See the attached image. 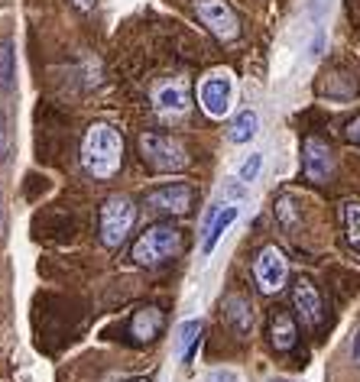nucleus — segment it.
<instances>
[{
	"label": "nucleus",
	"instance_id": "nucleus-1",
	"mask_svg": "<svg viewBox=\"0 0 360 382\" xmlns=\"http://www.w3.org/2000/svg\"><path fill=\"white\" fill-rule=\"evenodd\" d=\"M82 169L95 181H111L124 169V137L111 123H91L82 137Z\"/></svg>",
	"mask_w": 360,
	"mask_h": 382
},
{
	"label": "nucleus",
	"instance_id": "nucleus-2",
	"mask_svg": "<svg viewBox=\"0 0 360 382\" xmlns=\"http://www.w3.org/2000/svg\"><path fill=\"white\" fill-rule=\"evenodd\" d=\"M185 250V234H182L176 223H149L146 230L133 240V263L143 269H156V265L169 263Z\"/></svg>",
	"mask_w": 360,
	"mask_h": 382
},
{
	"label": "nucleus",
	"instance_id": "nucleus-3",
	"mask_svg": "<svg viewBox=\"0 0 360 382\" xmlns=\"http://www.w3.org/2000/svg\"><path fill=\"white\" fill-rule=\"evenodd\" d=\"M140 159L143 165L159 175H176V172L189 169V149L179 137H169V133H140L137 139Z\"/></svg>",
	"mask_w": 360,
	"mask_h": 382
},
{
	"label": "nucleus",
	"instance_id": "nucleus-4",
	"mask_svg": "<svg viewBox=\"0 0 360 382\" xmlns=\"http://www.w3.org/2000/svg\"><path fill=\"white\" fill-rule=\"evenodd\" d=\"M133 223H137V204L130 194L104 198L101 211H97V237L107 250H120L127 243V237L133 234Z\"/></svg>",
	"mask_w": 360,
	"mask_h": 382
},
{
	"label": "nucleus",
	"instance_id": "nucleus-5",
	"mask_svg": "<svg viewBox=\"0 0 360 382\" xmlns=\"http://www.w3.org/2000/svg\"><path fill=\"white\" fill-rule=\"evenodd\" d=\"M254 282L263 295L283 292L289 282V259L276 243H266L254 259Z\"/></svg>",
	"mask_w": 360,
	"mask_h": 382
},
{
	"label": "nucleus",
	"instance_id": "nucleus-6",
	"mask_svg": "<svg viewBox=\"0 0 360 382\" xmlns=\"http://www.w3.org/2000/svg\"><path fill=\"white\" fill-rule=\"evenodd\" d=\"M198 104L202 110L208 114L211 120H221L231 114V104H234V78L231 72H208L198 85Z\"/></svg>",
	"mask_w": 360,
	"mask_h": 382
},
{
	"label": "nucleus",
	"instance_id": "nucleus-7",
	"mask_svg": "<svg viewBox=\"0 0 360 382\" xmlns=\"http://www.w3.org/2000/svg\"><path fill=\"white\" fill-rule=\"evenodd\" d=\"M146 208L162 217H185L195 208V188L189 181H169L146 191Z\"/></svg>",
	"mask_w": 360,
	"mask_h": 382
},
{
	"label": "nucleus",
	"instance_id": "nucleus-8",
	"mask_svg": "<svg viewBox=\"0 0 360 382\" xmlns=\"http://www.w3.org/2000/svg\"><path fill=\"white\" fill-rule=\"evenodd\" d=\"M195 13L218 43H234L240 36V20L227 0H195Z\"/></svg>",
	"mask_w": 360,
	"mask_h": 382
},
{
	"label": "nucleus",
	"instance_id": "nucleus-9",
	"mask_svg": "<svg viewBox=\"0 0 360 382\" xmlns=\"http://www.w3.org/2000/svg\"><path fill=\"white\" fill-rule=\"evenodd\" d=\"M292 311H296V321L305 330H321V324H325V301H321V292L315 288L312 279L299 276L292 282Z\"/></svg>",
	"mask_w": 360,
	"mask_h": 382
},
{
	"label": "nucleus",
	"instance_id": "nucleus-10",
	"mask_svg": "<svg viewBox=\"0 0 360 382\" xmlns=\"http://www.w3.org/2000/svg\"><path fill=\"white\" fill-rule=\"evenodd\" d=\"M302 172L308 181H328L334 175V152L321 137H305L302 143Z\"/></svg>",
	"mask_w": 360,
	"mask_h": 382
},
{
	"label": "nucleus",
	"instance_id": "nucleus-11",
	"mask_svg": "<svg viewBox=\"0 0 360 382\" xmlns=\"http://www.w3.org/2000/svg\"><path fill=\"white\" fill-rule=\"evenodd\" d=\"M224 324L237 337H250L254 334V305H250V298L240 295V292L224 298Z\"/></svg>",
	"mask_w": 360,
	"mask_h": 382
},
{
	"label": "nucleus",
	"instance_id": "nucleus-12",
	"mask_svg": "<svg viewBox=\"0 0 360 382\" xmlns=\"http://www.w3.org/2000/svg\"><path fill=\"white\" fill-rule=\"evenodd\" d=\"M269 343L276 353H289L299 343V321L286 308H276L269 314Z\"/></svg>",
	"mask_w": 360,
	"mask_h": 382
},
{
	"label": "nucleus",
	"instance_id": "nucleus-13",
	"mask_svg": "<svg viewBox=\"0 0 360 382\" xmlns=\"http://www.w3.org/2000/svg\"><path fill=\"white\" fill-rule=\"evenodd\" d=\"M162 324H166V314L156 305H146V308L133 311V318H130V340L133 343H153L162 334Z\"/></svg>",
	"mask_w": 360,
	"mask_h": 382
},
{
	"label": "nucleus",
	"instance_id": "nucleus-14",
	"mask_svg": "<svg viewBox=\"0 0 360 382\" xmlns=\"http://www.w3.org/2000/svg\"><path fill=\"white\" fill-rule=\"evenodd\" d=\"M237 217H240V208H237V204H224L221 211H214L211 217H208V230H205V240H202L205 256L214 253V246L221 243V237L227 234V227H231Z\"/></svg>",
	"mask_w": 360,
	"mask_h": 382
},
{
	"label": "nucleus",
	"instance_id": "nucleus-15",
	"mask_svg": "<svg viewBox=\"0 0 360 382\" xmlns=\"http://www.w3.org/2000/svg\"><path fill=\"white\" fill-rule=\"evenodd\" d=\"M153 101H156V107L162 114H185V110H189V91H185V85H179V81L162 85Z\"/></svg>",
	"mask_w": 360,
	"mask_h": 382
},
{
	"label": "nucleus",
	"instance_id": "nucleus-16",
	"mask_svg": "<svg viewBox=\"0 0 360 382\" xmlns=\"http://www.w3.org/2000/svg\"><path fill=\"white\" fill-rule=\"evenodd\" d=\"M341 230L344 240L354 253H360V201H344L341 204Z\"/></svg>",
	"mask_w": 360,
	"mask_h": 382
},
{
	"label": "nucleus",
	"instance_id": "nucleus-17",
	"mask_svg": "<svg viewBox=\"0 0 360 382\" xmlns=\"http://www.w3.org/2000/svg\"><path fill=\"white\" fill-rule=\"evenodd\" d=\"M256 130H260V117H256V110H240L237 117H234L231 130H227V139L231 143H250L256 137Z\"/></svg>",
	"mask_w": 360,
	"mask_h": 382
},
{
	"label": "nucleus",
	"instance_id": "nucleus-18",
	"mask_svg": "<svg viewBox=\"0 0 360 382\" xmlns=\"http://www.w3.org/2000/svg\"><path fill=\"white\" fill-rule=\"evenodd\" d=\"M13 85H17V52L10 39H3L0 43V91H10Z\"/></svg>",
	"mask_w": 360,
	"mask_h": 382
},
{
	"label": "nucleus",
	"instance_id": "nucleus-19",
	"mask_svg": "<svg viewBox=\"0 0 360 382\" xmlns=\"http://www.w3.org/2000/svg\"><path fill=\"white\" fill-rule=\"evenodd\" d=\"M198 340H202V321H185L179 328V360L189 363L195 347H198Z\"/></svg>",
	"mask_w": 360,
	"mask_h": 382
},
{
	"label": "nucleus",
	"instance_id": "nucleus-20",
	"mask_svg": "<svg viewBox=\"0 0 360 382\" xmlns=\"http://www.w3.org/2000/svg\"><path fill=\"white\" fill-rule=\"evenodd\" d=\"M276 217H279V223L286 227V230H292L299 223V217H296V201L289 198V194H283L279 201H276Z\"/></svg>",
	"mask_w": 360,
	"mask_h": 382
},
{
	"label": "nucleus",
	"instance_id": "nucleus-21",
	"mask_svg": "<svg viewBox=\"0 0 360 382\" xmlns=\"http://www.w3.org/2000/svg\"><path fill=\"white\" fill-rule=\"evenodd\" d=\"M260 169H263V152H250V156L244 159V165H240V172H237V179L240 181H256Z\"/></svg>",
	"mask_w": 360,
	"mask_h": 382
},
{
	"label": "nucleus",
	"instance_id": "nucleus-22",
	"mask_svg": "<svg viewBox=\"0 0 360 382\" xmlns=\"http://www.w3.org/2000/svg\"><path fill=\"white\" fill-rule=\"evenodd\" d=\"M344 137H348V143H354V146H360V114L354 120H350L348 127H344Z\"/></svg>",
	"mask_w": 360,
	"mask_h": 382
},
{
	"label": "nucleus",
	"instance_id": "nucleus-23",
	"mask_svg": "<svg viewBox=\"0 0 360 382\" xmlns=\"http://www.w3.org/2000/svg\"><path fill=\"white\" fill-rule=\"evenodd\" d=\"M208 382H237V372H231V370H214L211 376H208Z\"/></svg>",
	"mask_w": 360,
	"mask_h": 382
},
{
	"label": "nucleus",
	"instance_id": "nucleus-24",
	"mask_svg": "<svg viewBox=\"0 0 360 382\" xmlns=\"http://www.w3.org/2000/svg\"><path fill=\"white\" fill-rule=\"evenodd\" d=\"M68 3H72L75 10L78 13H88V10H95V0H68Z\"/></svg>",
	"mask_w": 360,
	"mask_h": 382
},
{
	"label": "nucleus",
	"instance_id": "nucleus-25",
	"mask_svg": "<svg viewBox=\"0 0 360 382\" xmlns=\"http://www.w3.org/2000/svg\"><path fill=\"white\" fill-rule=\"evenodd\" d=\"M354 363L360 366V330H357V337H354Z\"/></svg>",
	"mask_w": 360,
	"mask_h": 382
},
{
	"label": "nucleus",
	"instance_id": "nucleus-26",
	"mask_svg": "<svg viewBox=\"0 0 360 382\" xmlns=\"http://www.w3.org/2000/svg\"><path fill=\"white\" fill-rule=\"evenodd\" d=\"M127 382H149V376H137V379H127Z\"/></svg>",
	"mask_w": 360,
	"mask_h": 382
},
{
	"label": "nucleus",
	"instance_id": "nucleus-27",
	"mask_svg": "<svg viewBox=\"0 0 360 382\" xmlns=\"http://www.w3.org/2000/svg\"><path fill=\"white\" fill-rule=\"evenodd\" d=\"M0 227H3V198H0Z\"/></svg>",
	"mask_w": 360,
	"mask_h": 382
},
{
	"label": "nucleus",
	"instance_id": "nucleus-28",
	"mask_svg": "<svg viewBox=\"0 0 360 382\" xmlns=\"http://www.w3.org/2000/svg\"><path fill=\"white\" fill-rule=\"evenodd\" d=\"M273 382H289V379H273Z\"/></svg>",
	"mask_w": 360,
	"mask_h": 382
}]
</instances>
